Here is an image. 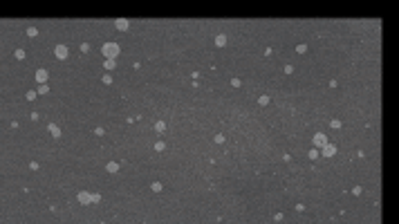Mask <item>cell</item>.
I'll list each match as a JSON object with an SVG mask.
<instances>
[{"mask_svg": "<svg viewBox=\"0 0 399 224\" xmlns=\"http://www.w3.org/2000/svg\"><path fill=\"white\" fill-rule=\"evenodd\" d=\"M50 132L54 135V137H61V130H58V126H54V123L50 126Z\"/></svg>", "mask_w": 399, "mask_h": 224, "instance_id": "ba28073f", "label": "cell"}, {"mask_svg": "<svg viewBox=\"0 0 399 224\" xmlns=\"http://www.w3.org/2000/svg\"><path fill=\"white\" fill-rule=\"evenodd\" d=\"M16 58H18V61H20V58H25V52H23V49H16Z\"/></svg>", "mask_w": 399, "mask_h": 224, "instance_id": "4fadbf2b", "label": "cell"}, {"mask_svg": "<svg viewBox=\"0 0 399 224\" xmlns=\"http://www.w3.org/2000/svg\"><path fill=\"white\" fill-rule=\"evenodd\" d=\"M314 143H316V146H325V143H328V137H325V135H316V137H314Z\"/></svg>", "mask_w": 399, "mask_h": 224, "instance_id": "277c9868", "label": "cell"}, {"mask_svg": "<svg viewBox=\"0 0 399 224\" xmlns=\"http://www.w3.org/2000/svg\"><path fill=\"white\" fill-rule=\"evenodd\" d=\"M323 155H325V157H332V155H334V146H325V148H323Z\"/></svg>", "mask_w": 399, "mask_h": 224, "instance_id": "52a82bcc", "label": "cell"}, {"mask_svg": "<svg viewBox=\"0 0 399 224\" xmlns=\"http://www.w3.org/2000/svg\"><path fill=\"white\" fill-rule=\"evenodd\" d=\"M54 54H56V58H65V56H67V47L65 45H56Z\"/></svg>", "mask_w": 399, "mask_h": 224, "instance_id": "7a4b0ae2", "label": "cell"}, {"mask_svg": "<svg viewBox=\"0 0 399 224\" xmlns=\"http://www.w3.org/2000/svg\"><path fill=\"white\" fill-rule=\"evenodd\" d=\"M79 202L88 204V202H90V193H79Z\"/></svg>", "mask_w": 399, "mask_h": 224, "instance_id": "5b68a950", "label": "cell"}, {"mask_svg": "<svg viewBox=\"0 0 399 224\" xmlns=\"http://www.w3.org/2000/svg\"><path fill=\"white\" fill-rule=\"evenodd\" d=\"M36 81H38V83L47 81V70H38V72H36Z\"/></svg>", "mask_w": 399, "mask_h": 224, "instance_id": "3957f363", "label": "cell"}, {"mask_svg": "<svg viewBox=\"0 0 399 224\" xmlns=\"http://www.w3.org/2000/svg\"><path fill=\"white\" fill-rule=\"evenodd\" d=\"M215 43H217V47H224V43H227V38H224V36L220 34V36H217V38H215Z\"/></svg>", "mask_w": 399, "mask_h": 224, "instance_id": "9c48e42d", "label": "cell"}, {"mask_svg": "<svg viewBox=\"0 0 399 224\" xmlns=\"http://www.w3.org/2000/svg\"><path fill=\"white\" fill-rule=\"evenodd\" d=\"M269 103V97H260V105H267Z\"/></svg>", "mask_w": 399, "mask_h": 224, "instance_id": "9a60e30c", "label": "cell"}, {"mask_svg": "<svg viewBox=\"0 0 399 224\" xmlns=\"http://www.w3.org/2000/svg\"><path fill=\"white\" fill-rule=\"evenodd\" d=\"M101 52H103V54H106V58H115V56L119 54V47H117L115 43H106Z\"/></svg>", "mask_w": 399, "mask_h": 224, "instance_id": "6da1fadb", "label": "cell"}, {"mask_svg": "<svg viewBox=\"0 0 399 224\" xmlns=\"http://www.w3.org/2000/svg\"><path fill=\"white\" fill-rule=\"evenodd\" d=\"M117 29L126 31V29H128V20H117Z\"/></svg>", "mask_w": 399, "mask_h": 224, "instance_id": "8992f818", "label": "cell"}, {"mask_svg": "<svg viewBox=\"0 0 399 224\" xmlns=\"http://www.w3.org/2000/svg\"><path fill=\"white\" fill-rule=\"evenodd\" d=\"M103 65H106V70H112V67H115V58H106Z\"/></svg>", "mask_w": 399, "mask_h": 224, "instance_id": "30bf717a", "label": "cell"}, {"mask_svg": "<svg viewBox=\"0 0 399 224\" xmlns=\"http://www.w3.org/2000/svg\"><path fill=\"white\" fill-rule=\"evenodd\" d=\"M36 34H38V29H36V27H29V29H27V36H36Z\"/></svg>", "mask_w": 399, "mask_h": 224, "instance_id": "7c38bea8", "label": "cell"}, {"mask_svg": "<svg viewBox=\"0 0 399 224\" xmlns=\"http://www.w3.org/2000/svg\"><path fill=\"white\" fill-rule=\"evenodd\" d=\"M36 99V92H27V101H34Z\"/></svg>", "mask_w": 399, "mask_h": 224, "instance_id": "5bb4252c", "label": "cell"}, {"mask_svg": "<svg viewBox=\"0 0 399 224\" xmlns=\"http://www.w3.org/2000/svg\"><path fill=\"white\" fill-rule=\"evenodd\" d=\"M117 168H119V166H117L115 161H112V164H108V173H117Z\"/></svg>", "mask_w": 399, "mask_h": 224, "instance_id": "8fae6325", "label": "cell"}]
</instances>
